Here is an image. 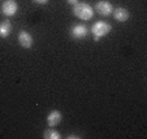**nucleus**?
Returning <instances> with one entry per match:
<instances>
[{"label": "nucleus", "mask_w": 147, "mask_h": 139, "mask_svg": "<svg viewBox=\"0 0 147 139\" xmlns=\"http://www.w3.org/2000/svg\"><path fill=\"white\" fill-rule=\"evenodd\" d=\"M87 33H89L87 28L85 25H82V24H77V25L72 26V29H70V36L73 39H77V40L86 38Z\"/></svg>", "instance_id": "nucleus-4"}, {"label": "nucleus", "mask_w": 147, "mask_h": 139, "mask_svg": "<svg viewBox=\"0 0 147 139\" xmlns=\"http://www.w3.org/2000/svg\"><path fill=\"white\" fill-rule=\"evenodd\" d=\"M69 4H72V5H76V4L78 3V0H67Z\"/></svg>", "instance_id": "nucleus-12"}, {"label": "nucleus", "mask_w": 147, "mask_h": 139, "mask_svg": "<svg viewBox=\"0 0 147 139\" xmlns=\"http://www.w3.org/2000/svg\"><path fill=\"white\" fill-rule=\"evenodd\" d=\"M61 120H63V116H61V112L59 111H51L50 114L47 116V124L51 128L59 125L61 122Z\"/></svg>", "instance_id": "nucleus-7"}, {"label": "nucleus", "mask_w": 147, "mask_h": 139, "mask_svg": "<svg viewBox=\"0 0 147 139\" xmlns=\"http://www.w3.org/2000/svg\"><path fill=\"white\" fill-rule=\"evenodd\" d=\"M111 29H112V26L109 25V24L104 22V21H98V22H95L91 28L92 35H94V40L95 42H99V39L102 38V36L107 35V34L111 31Z\"/></svg>", "instance_id": "nucleus-2"}, {"label": "nucleus", "mask_w": 147, "mask_h": 139, "mask_svg": "<svg viewBox=\"0 0 147 139\" xmlns=\"http://www.w3.org/2000/svg\"><path fill=\"white\" fill-rule=\"evenodd\" d=\"M68 138H80V136H78V135H73V134H72V135H69Z\"/></svg>", "instance_id": "nucleus-13"}, {"label": "nucleus", "mask_w": 147, "mask_h": 139, "mask_svg": "<svg viewBox=\"0 0 147 139\" xmlns=\"http://www.w3.org/2000/svg\"><path fill=\"white\" fill-rule=\"evenodd\" d=\"M12 33V24L9 19L0 22V38H8Z\"/></svg>", "instance_id": "nucleus-9"}, {"label": "nucleus", "mask_w": 147, "mask_h": 139, "mask_svg": "<svg viewBox=\"0 0 147 139\" xmlns=\"http://www.w3.org/2000/svg\"><path fill=\"white\" fill-rule=\"evenodd\" d=\"M33 1H34V3H36V4H42V5L48 3V0H33Z\"/></svg>", "instance_id": "nucleus-11"}, {"label": "nucleus", "mask_w": 147, "mask_h": 139, "mask_svg": "<svg viewBox=\"0 0 147 139\" xmlns=\"http://www.w3.org/2000/svg\"><path fill=\"white\" fill-rule=\"evenodd\" d=\"M95 9L100 16H109V14L113 13V5L109 1H106V0L98 1L96 5H95Z\"/></svg>", "instance_id": "nucleus-5"}, {"label": "nucleus", "mask_w": 147, "mask_h": 139, "mask_svg": "<svg viewBox=\"0 0 147 139\" xmlns=\"http://www.w3.org/2000/svg\"><path fill=\"white\" fill-rule=\"evenodd\" d=\"M43 138H46V139H60L61 135L59 131L53 130V129H47V130L45 131V134H43Z\"/></svg>", "instance_id": "nucleus-10"}, {"label": "nucleus", "mask_w": 147, "mask_h": 139, "mask_svg": "<svg viewBox=\"0 0 147 139\" xmlns=\"http://www.w3.org/2000/svg\"><path fill=\"white\" fill-rule=\"evenodd\" d=\"M113 17L119 22H125L129 18V11L126 8H116L113 9Z\"/></svg>", "instance_id": "nucleus-8"}, {"label": "nucleus", "mask_w": 147, "mask_h": 139, "mask_svg": "<svg viewBox=\"0 0 147 139\" xmlns=\"http://www.w3.org/2000/svg\"><path fill=\"white\" fill-rule=\"evenodd\" d=\"M18 43L22 48H31L33 47V36L28 31H20L18 33Z\"/></svg>", "instance_id": "nucleus-6"}, {"label": "nucleus", "mask_w": 147, "mask_h": 139, "mask_svg": "<svg viewBox=\"0 0 147 139\" xmlns=\"http://www.w3.org/2000/svg\"><path fill=\"white\" fill-rule=\"evenodd\" d=\"M73 13L80 19H91L94 17V8L87 3H77L73 7Z\"/></svg>", "instance_id": "nucleus-1"}, {"label": "nucleus", "mask_w": 147, "mask_h": 139, "mask_svg": "<svg viewBox=\"0 0 147 139\" xmlns=\"http://www.w3.org/2000/svg\"><path fill=\"white\" fill-rule=\"evenodd\" d=\"M18 11V4L16 0H5L1 5V13L7 17H12Z\"/></svg>", "instance_id": "nucleus-3"}]
</instances>
